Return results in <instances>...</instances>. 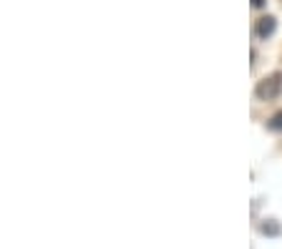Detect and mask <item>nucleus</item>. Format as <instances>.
Segmentation results:
<instances>
[{
	"label": "nucleus",
	"mask_w": 282,
	"mask_h": 249,
	"mask_svg": "<svg viewBox=\"0 0 282 249\" xmlns=\"http://www.w3.org/2000/svg\"><path fill=\"white\" fill-rule=\"evenodd\" d=\"M282 93V73H272L267 78H262L255 88V96L260 101H275Z\"/></svg>",
	"instance_id": "1"
},
{
	"label": "nucleus",
	"mask_w": 282,
	"mask_h": 249,
	"mask_svg": "<svg viewBox=\"0 0 282 249\" xmlns=\"http://www.w3.org/2000/svg\"><path fill=\"white\" fill-rule=\"evenodd\" d=\"M267 129H270V131H282V111L275 113V116L267 121Z\"/></svg>",
	"instance_id": "4"
},
{
	"label": "nucleus",
	"mask_w": 282,
	"mask_h": 249,
	"mask_svg": "<svg viewBox=\"0 0 282 249\" xmlns=\"http://www.w3.org/2000/svg\"><path fill=\"white\" fill-rule=\"evenodd\" d=\"M275 30H277V20H275L272 15H265V18H260V20H257V25H255V33H257V38H270Z\"/></svg>",
	"instance_id": "2"
},
{
	"label": "nucleus",
	"mask_w": 282,
	"mask_h": 249,
	"mask_svg": "<svg viewBox=\"0 0 282 249\" xmlns=\"http://www.w3.org/2000/svg\"><path fill=\"white\" fill-rule=\"evenodd\" d=\"M260 232H262V234H270V237H277V234L282 232V227H280V224H275V222L270 219V222H265V224L260 227Z\"/></svg>",
	"instance_id": "3"
},
{
	"label": "nucleus",
	"mask_w": 282,
	"mask_h": 249,
	"mask_svg": "<svg viewBox=\"0 0 282 249\" xmlns=\"http://www.w3.org/2000/svg\"><path fill=\"white\" fill-rule=\"evenodd\" d=\"M252 5H255V8H262V5H265V0H252Z\"/></svg>",
	"instance_id": "5"
}]
</instances>
